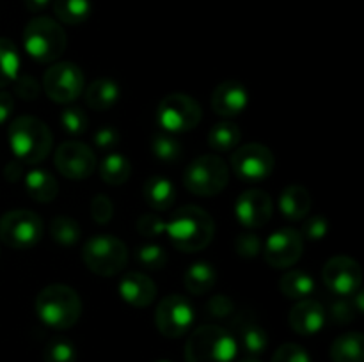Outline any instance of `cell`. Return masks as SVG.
<instances>
[{"instance_id":"obj_41","label":"cell","mask_w":364,"mask_h":362,"mask_svg":"<svg viewBox=\"0 0 364 362\" xmlns=\"http://www.w3.org/2000/svg\"><path fill=\"white\" fill-rule=\"evenodd\" d=\"M13 87H14V94L18 98L25 99V102H32L39 96V84L34 77L31 75H18L16 80L13 82Z\"/></svg>"},{"instance_id":"obj_3","label":"cell","mask_w":364,"mask_h":362,"mask_svg":"<svg viewBox=\"0 0 364 362\" xmlns=\"http://www.w3.org/2000/svg\"><path fill=\"white\" fill-rule=\"evenodd\" d=\"M36 314L46 327L71 329L82 316L80 295L66 284H50L36 297Z\"/></svg>"},{"instance_id":"obj_48","label":"cell","mask_w":364,"mask_h":362,"mask_svg":"<svg viewBox=\"0 0 364 362\" xmlns=\"http://www.w3.org/2000/svg\"><path fill=\"white\" fill-rule=\"evenodd\" d=\"M52 4V0H23V6L27 7V11L31 13H41L46 7Z\"/></svg>"},{"instance_id":"obj_4","label":"cell","mask_w":364,"mask_h":362,"mask_svg":"<svg viewBox=\"0 0 364 362\" xmlns=\"http://www.w3.org/2000/svg\"><path fill=\"white\" fill-rule=\"evenodd\" d=\"M238 343L233 334L220 325H201L185 344L187 362H233Z\"/></svg>"},{"instance_id":"obj_35","label":"cell","mask_w":364,"mask_h":362,"mask_svg":"<svg viewBox=\"0 0 364 362\" xmlns=\"http://www.w3.org/2000/svg\"><path fill=\"white\" fill-rule=\"evenodd\" d=\"M135 261L144 270H162L167 263V252L159 243H142L135 251Z\"/></svg>"},{"instance_id":"obj_17","label":"cell","mask_w":364,"mask_h":362,"mask_svg":"<svg viewBox=\"0 0 364 362\" xmlns=\"http://www.w3.org/2000/svg\"><path fill=\"white\" fill-rule=\"evenodd\" d=\"M249 92L238 80H224L212 94V109L217 116L237 117L247 109Z\"/></svg>"},{"instance_id":"obj_28","label":"cell","mask_w":364,"mask_h":362,"mask_svg":"<svg viewBox=\"0 0 364 362\" xmlns=\"http://www.w3.org/2000/svg\"><path fill=\"white\" fill-rule=\"evenodd\" d=\"M242 131L231 121H220L215 123L208 131V146L215 153H230L237 149L240 144Z\"/></svg>"},{"instance_id":"obj_30","label":"cell","mask_w":364,"mask_h":362,"mask_svg":"<svg viewBox=\"0 0 364 362\" xmlns=\"http://www.w3.org/2000/svg\"><path fill=\"white\" fill-rule=\"evenodd\" d=\"M132 174V163L130 160L119 153H110L103 158L102 165H100V176L105 183L114 185H123L130 180Z\"/></svg>"},{"instance_id":"obj_33","label":"cell","mask_w":364,"mask_h":362,"mask_svg":"<svg viewBox=\"0 0 364 362\" xmlns=\"http://www.w3.org/2000/svg\"><path fill=\"white\" fill-rule=\"evenodd\" d=\"M151 151L160 162L174 163L183 155V146L173 133L160 131L151 138Z\"/></svg>"},{"instance_id":"obj_11","label":"cell","mask_w":364,"mask_h":362,"mask_svg":"<svg viewBox=\"0 0 364 362\" xmlns=\"http://www.w3.org/2000/svg\"><path fill=\"white\" fill-rule=\"evenodd\" d=\"M43 89L52 102L60 105L73 103L84 91V73L70 60L53 62L43 77Z\"/></svg>"},{"instance_id":"obj_27","label":"cell","mask_w":364,"mask_h":362,"mask_svg":"<svg viewBox=\"0 0 364 362\" xmlns=\"http://www.w3.org/2000/svg\"><path fill=\"white\" fill-rule=\"evenodd\" d=\"M279 290L290 300H304L315 291V280L302 270H290L281 277Z\"/></svg>"},{"instance_id":"obj_10","label":"cell","mask_w":364,"mask_h":362,"mask_svg":"<svg viewBox=\"0 0 364 362\" xmlns=\"http://www.w3.org/2000/svg\"><path fill=\"white\" fill-rule=\"evenodd\" d=\"M231 169L244 183H262L274 172L276 158L267 146L249 142L231 153Z\"/></svg>"},{"instance_id":"obj_7","label":"cell","mask_w":364,"mask_h":362,"mask_svg":"<svg viewBox=\"0 0 364 362\" xmlns=\"http://www.w3.org/2000/svg\"><path fill=\"white\" fill-rule=\"evenodd\" d=\"M82 259L96 275L112 277L127 266L128 247L114 234H98L84 243Z\"/></svg>"},{"instance_id":"obj_23","label":"cell","mask_w":364,"mask_h":362,"mask_svg":"<svg viewBox=\"0 0 364 362\" xmlns=\"http://www.w3.org/2000/svg\"><path fill=\"white\" fill-rule=\"evenodd\" d=\"M121 96V87L116 80L112 78H98V80L91 82L89 87L85 89V103L89 109L98 110H109L110 106L116 105V102Z\"/></svg>"},{"instance_id":"obj_37","label":"cell","mask_w":364,"mask_h":362,"mask_svg":"<svg viewBox=\"0 0 364 362\" xmlns=\"http://www.w3.org/2000/svg\"><path fill=\"white\" fill-rule=\"evenodd\" d=\"M135 227L144 238H159L166 233V220L160 219L156 213H144L137 219Z\"/></svg>"},{"instance_id":"obj_2","label":"cell","mask_w":364,"mask_h":362,"mask_svg":"<svg viewBox=\"0 0 364 362\" xmlns=\"http://www.w3.org/2000/svg\"><path fill=\"white\" fill-rule=\"evenodd\" d=\"M7 142L14 158L23 165H34L50 155L53 137L50 128L34 116H20L9 124Z\"/></svg>"},{"instance_id":"obj_31","label":"cell","mask_w":364,"mask_h":362,"mask_svg":"<svg viewBox=\"0 0 364 362\" xmlns=\"http://www.w3.org/2000/svg\"><path fill=\"white\" fill-rule=\"evenodd\" d=\"M20 75V52L11 39L0 38V89L7 87Z\"/></svg>"},{"instance_id":"obj_44","label":"cell","mask_w":364,"mask_h":362,"mask_svg":"<svg viewBox=\"0 0 364 362\" xmlns=\"http://www.w3.org/2000/svg\"><path fill=\"white\" fill-rule=\"evenodd\" d=\"M359 312L355 311L354 304L347 300H338L334 302L333 307H331V319L338 325H347V323L354 322V318L358 316Z\"/></svg>"},{"instance_id":"obj_42","label":"cell","mask_w":364,"mask_h":362,"mask_svg":"<svg viewBox=\"0 0 364 362\" xmlns=\"http://www.w3.org/2000/svg\"><path fill=\"white\" fill-rule=\"evenodd\" d=\"M112 215H114V204L105 194H98L96 197H92L91 216L95 219V222H98L100 226H105L107 222H110Z\"/></svg>"},{"instance_id":"obj_32","label":"cell","mask_w":364,"mask_h":362,"mask_svg":"<svg viewBox=\"0 0 364 362\" xmlns=\"http://www.w3.org/2000/svg\"><path fill=\"white\" fill-rule=\"evenodd\" d=\"M50 236L53 238V241H57L59 245L64 247H70L75 245L82 236V227L80 224L75 219L66 215H57L53 216L52 222H50Z\"/></svg>"},{"instance_id":"obj_12","label":"cell","mask_w":364,"mask_h":362,"mask_svg":"<svg viewBox=\"0 0 364 362\" xmlns=\"http://www.w3.org/2000/svg\"><path fill=\"white\" fill-rule=\"evenodd\" d=\"M196 311L188 298L181 295H169L159 304L155 311V325L162 336L169 339L185 336L192 329Z\"/></svg>"},{"instance_id":"obj_15","label":"cell","mask_w":364,"mask_h":362,"mask_svg":"<svg viewBox=\"0 0 364 362\" xmlns=\"http://www.w3.org/2000/svg\"><path fill=\"white\" fill-rule=\"evenodd\" d=\"M322 280L334 295L352 297L361 287V266L348 256H334L323 265Z\"/></svg>"},{"instance_id":"obj_43","label":"cell","mask_w":364,"mask_h":362,"mask_svg":"<svg viewBox=\"0 0 364 362\" xmlns=\"http://www.w3.org/2000/svg\"><path fill=\"white\" fill-rule=\"evenodd\" d=\"M237 311L233 300L228 295H213L206 304V312L212 314L213 318H228L230 314Z\"/></svg>"},{"instance_id":"obj_40","label":"cell","mask_w":364,"mask_h":362,"mask_svg":"<svg viewBox=\"0 0 364 362\" xmlns=\"http://www.w3.org/2000/svg\"><path fill=\"white\" fill-rule=\"evenodd\" d=\"M327 231H329V224H327V220L323 219V216L316 215V216H309V219L302 224V229L299 231V233H301V236L304 238V240L318 241L326 238Z\"/></svg>"},{"instance_id":"obj_39","label":"cell","mask_w":364,"mask_h":362,"mask_svg":"<svg viewBox=\"0 0 364 362\" xmlns=\"http://www.w3.org/2000/svg\"><path fill=\"white\" fill-rule=\"evenodd\" d=\"M270 362H311V357L301 344L284 343L277 348Z\"/></svg>"},{"instance_id":"obj_38","label":"cell","mask_w":364,"mask_h":362,"mask_svg":"<svg viewBox=\"0 0 364 362\" xmlns=\"http://www.w3.org/2000/svg\"><path fill=\"white\" fill-rule=\"evenodd\" d=\"M235 251L240 258L252 259L262 252V240L255 233H242L235 240Z\"/></svg>"},{"instance_id":"obj_9","label":"cell","mask_w":364,"mask_h":362,"mask_svg":"<svg viewBox=\"0 0 364 362\" xmlns=\"http://www.w3.org/2000/svg\"><path fill=\"white\" fill-rule=\"evenodd\" d=\"M43 219L31 209H13L0 219V241L16 251L34 247L43 238Z\"/></svg>"},{"instance_id":"obj_49","label":"cell","mask_w":364,"mask_h":362,"mask_svg":"<svg viewBox=\"0 0 364 362\" xmlns=\"http://www.w3.org/2000/svg\"><path fill=\"white\" fill-rule=\"evenodd\" d=\"M238 362H259V361L256 357H245V358H242V361H238Z\"/></svg>"},{"instance_id":"obj_25","label":"cell","mask_w":364,"mask_h":362,"mask_svg":"<svg viewBox=\"0 0 364 362\" xmlns=\"http://www.w3.org/2000/svg\"><path fill=\"white\" fill-rule=\"evenodd\" d=\"M217 283V272L213 268V265L206 261H198L192 263L187 268L183 275V284L187 287V291L196 297H201V295L208 293Z\"/></svg>"},{"instance_id":"obj_5","label":"cell","mask_w":364,"mask_h":362,"mask_svg":"<svg viewBox=\"0 0 364 362\" xmlns=\"http://www.w3.org/2000/svg\"><path fill=\"white\" fill-rule=\"evenodd\" d=\"M68 46L66 31L48 16L32 18L23 28V48L38 62H55Z\"/></svg>"},{"instance_id":"obj_8","label":"cell","mask_w":364,"mask_h":362,"mask_svg":"<svg viewBox=\"0 0 364 362\" xmlns=\"http://www.w3.org/2000/svg\"><path fill=\"white\" fill-rule=\"evenodd\" d=\"M203 109L199 102L185 92H173L160 99L156 106V123L167 133H185L201 123Z\"/></svg>"},{"instance_id":"obj_50","label":"cell","mask_w":364,"mask_h":362,"mask_svg":"<svg viewBox=\"0 0 364 362\" xmlns=\"http://www.w3.org/2000/svg\"><path fill=\"white\" fill-rule=\"evenodd\" d=\"M156 362H171V361H156Z\"/></svg>"},{"instance_id":"obj_36","label":"cell","mask_w":364,"mask_h":362,"mask_svg":"<svg viewBox=\"0 0 364 362\" xmlns=\"http://www.w3.org/2000/svg\"><path fill=\"white\" fill-rule=\"evenodd\" d=\"M60 126L64 131L71 135V137H78V135L85 133L89 128V117L78 106H68L60 112Z\"/></svg>"},{"instance_id":"obj_34","label":"cell","mask_w":364,"mask_h":362,"mask_svg":"<svg viewBox=\"0 0 364 362\" xmlns=\"http://www.w3.org/2000/svg\"><path fill=\"white\" fill-rule=\"evenodd\" d=\"M45 362H77V348L66 337H53L43 350Z\"/></svg>"},{"instance_id":"obj_26","label":"cell","mask_w":364,"mask_h":362,"mask_svg":"<svg viewBox=\"0 0 364 362\" xmlns=\"http://www.w3.org/2000/svg\"><path fill=\"white\" fill-rule=\"evenodd\" d=\"M333 362H364V339L361 332L341 334L331 344Z\"/></svg>"},{"instance_id":"obj_13","label":"cell","mask_w":364,"mask_h":362,"mask_svg":"<svg viewBox=\"0 0 364 362\" xmlns=\"http://www.w3.org/2000/svg\"><path fill=\"white\" fill-rule=\"evenodd\" d=\"M57 170L73 181L85 180L96 170V155L80 141H66L57 148L53 156Z\"/></svg>"},{"instance_id":"obj_19","label":"cell","mask_w":364,"mask_h":362,"mask_svg":"<svg viewBox=\"0 0 364 362\" xmlns=\"http://www.w3.org/2000/svg\"><path fill=\"white\" fill-rule=\"evenodd\" d=\"M121 298L132 307H148L156 298V284L142 272H127L119 280Z\"/></svg>"},{"instance_id":"obj_14","label":"cell","mask_w":364,"mask_h":362,"mask_svg":"<svg viewBox=\"0 0 364 362\" xmlns=\"http://www.w3.org/2000/svg\"><path fill=\"white\" fill-rule=\"evenodd\" d=\"M302 251H304V238L301 236V233L294 227H283L274 231L265 241L263 258L272 268L283 270L294 266L301 259Z\"/></svg>"},{"instance_id":"obj_20","label":"cell","mask_w":364,"mask_h":362,"mask_svg":"<svg viewBox=\"0 0 364 362\" xmlns=\"http://www.w3.org/2000/svg\"><path fill=\"white\" fill-rule=\"evenodd\" d=\"M233 323L242 348L245 350V353H249V357H258V355H262L267 350V344H269L267 330L259 325V322L252 316V312H238L235 316Z\"/></svg>"},{"instance_id":"obj_1","label":"cell","mask_w":364,"mask_h":362,"mask_svg":"<svg viewBox=\"0 0 364 362\" xmlns=\"http://www.w3.org/2000/svg\"><path fill=\"white\" fill-rule=\"evenodd\" d=\"M171 243L183 252H199L208 247L215 234L212 215L201 206L187 204L173 213L166 222Z\"/></svg>"},{"instance_id":"obj_46","label":"cell","mask_w":364,"mask_h":362,"mask_svg":"<svg viewBox=\"0 0 364 362\" xmlns=\"http://www.w3.org/2000/svg\"><path fill=\"white\" fill-rule=\"evenodd\" d=\"M14 110V99L9 92L0 91V124L6 123Z\"/></svg>"},{"instance_id":"obj_16","label":"cell","mask_w":364,"mask_h":362,"mask_svg":"<svg viewBox=\"0 0 364 362\" xmlns=\"http://www.w3.org/2000/svg\"><path fill=\"white\" fill-rule=\"evenodd\" d=\"M274 213L272 197L265 190L251 188L238 195L235 202V216L247 229H258L269 224Z\"/></svg>"},{"instance_id":"obj_21","label":"cell","mask_w":364,"mask_h":362,"mask_svg":"<svg viewBox=\"0 0 364 362\" xmlns=\"http://www.w3.org/2000/svg\"><path fill=\"white\" fill-rule=\"evenodd\" d=\"M142 195H144L146 204L155 212H167L173 208L176 201V188L173 181L164 176L148 177L142 187Z\"/></svg>"},{"instance_id":"obj_22","label":"cell","mask_w":364,"mask_h":362,"mask_svg":"<svg viewBox=\"0 0 364 362\" xmlns=\"http://www.w3.org/2000/svg\"><path fill=\"white\" fill-rule=\"evenodd\" d=\"M279 209L288 220L299 222L308 216L311 209V195L302 185H290L279 195Z\"/></svg>"},{"instance_id":"obj_29","label":"cell","mask_w":364,"mask_h":362,"mask_svg":"<svg viewBox=\"0 0 364 362\" xmlns=\"http://www.w3.org/2000/svg\"><path fill=\"white\" fill-rule=\"evenodd\" d=\"M53 14L66 25H80L91 16V0H52Z\"/></svg>"},{"instance_id":"obj_24","label":"cell","mask_w":364,"mask_h":362,"mask_svg":"<svg viewBox=\"0 0 364 362\" xmlns=\"http://www.w3.org/2000/svg\"><path fill=\"white\" fill-rule=\"evenodd\" d=\"M25 190L28 197L36 202H52L59 194V183L55 177L43 169H32L25 174Z\"/></svg>"},{"instance_id":"obj_45","label":"cell","mask_w":364,"mask_h":362,"mask_svg":"<svg viewBox=\"0 0 364 362\" xmlns=\"http://www.w3.org/2000/svg\"><path fill=\"white\" fill-rule=\"evenodd\" d=\"M95 144L100 151H112L119 144V131L114 126H102L95 133Z\"/></svg>"},{"instance_id":"obj_47","label":"cell","mask_w":364,"mask_h":362,"mask_svg":"<svg viewBox=\"0 0 364 362\" xmlns=\"http://www.w3.org/2000/svg\"><path fill=\"white\" fill-rule=\"evenodd\" d=\"M23 163L18 162V160H14V162L7 163L6 169H4V176H6L7 181H11V183H14V181L20 180L21 176H23Z\"/></svg>"},{"instance_id":"obj_18","label":"cell","mask_w":364,"mask_h":362,"mask_svg":"<svg viewBox=\"0 0 364 362\" xmlns=\"http://www.w3.org/2000/svg\"><path fill=\"white\" fill-rule=\"evenodd\" d=\"M326 318V309L320 302L304 298L291 307L290 314H288V323H290L291 330L301 336H315L323 329Z\"/></svg>"},{"instance_id":"obj_6","label":"cell","mask_w":364,"mask_h":362,"mask_svg":"<svg viewBox=\"0 0 364 362\" xmlns=\"http://www.w3.org/2000/svg\"><path fill=\"white\" fill-rule=\"evenodd\" d=\"M230 183V167L219 155H201L188 163L183 172V185L191 194L213 197Z\"/></svg>"}]
</instances>
